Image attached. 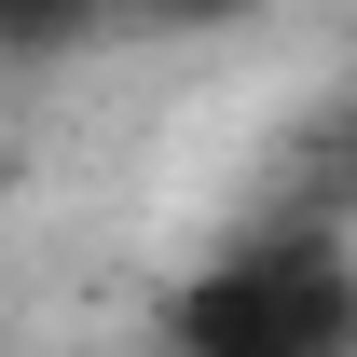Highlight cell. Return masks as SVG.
I'll use <instances>...</instances> for the list:
<instances>
[{
	"label": "cell",
	"instance_id": "obj_3",
	"mask_svg": "<svg viewBox=\"0 0 357 357\" xmlns=\"http://www.w3.org/2000/svg\"><path fill=\"white\" fill-rule=\"evenodd\" d=\"M124 14H165V28H220V14H261V0H124Z\"/></svg>",
	"mask_w": 357,
	"mask_h": 357
},
{
	"label": "cell",
	"instance_id": "obj_1",
	"mask_svg": "<svg viewBox=\"0 0 357 357\" xmlns=\"http://www.w3.org/2000/svg\"><path fill=\"white\" fill-rule=\"evenodd\" d=\"M165 344H192V357H344L357 344V261L330 234L220 248V261L165 303Z\"/></svg>",
	"mask_w": 357,
	"mask_h": 357
},
{
	"label": "cell",
	"instance_id": "obj_2",
	"mask_svg": "<svg viewBox=\"0 0 357 357\" xmlns=\"http://www.w3.org/2000/svg\"><path fill=\"white\" fill-rule=\"evenodd\" d=\"M96 14H124V0H0V42H69Z\"/></svg>",
	"mask_w": 357,
	"mask_h": 357
}]
</instances>
